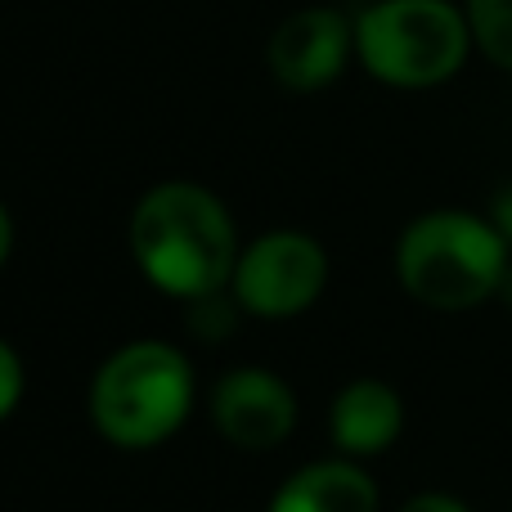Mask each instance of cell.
Wrapping results in <instances>:
<instances>
[{"label":"cell","mask_w":512,"mask_h":512,"mask_svg":"<svg viewBox=\"0 0 512 512\" xmlns=\"http://www.w3.org/2000/svg\"><path fill=\"white\" fill-rule=\"evenodd\" d=\"M378 486L355 459H319L297 468L270 495L265 512H378Z\"/></svg>","instance_id":"obj_9"},{"label":"cell","mask_w":512,"mask_h":512,"mask_svg":"<svg viewBox=\"0 0 512 512\" xmlns=\"http://www.w3.org/2000/svg\"><path fill=\"white\" fill-rule=\"evenodd\" d=\"M472 41L495 68L512 72V0H463Z\"/></svg>","instance_id":"obj_10"},{"label":"cell","mask_w":512,"mask_h":512,"mask_svg":"<svg viewBox=\"0 0 512 512\" xmlns=\"http://www.w3.org/2000/svg\"><path fill=\"white\" fill-rule=\"evenodd\" d=\"M328 252L301 230H270L239 252L230 292L243 315L292 319L324 297Z\"/></svg>","instance_id":"obj_5"},{"label":"cell","mask_w":512,"mask_h":512,"mask_svg":"<svg viewBox=\"0 0 512 512\" xmlns=\"http://www.w3.org/2000/svg\"><path fill=\"white\" fill-rule=\"evenodd\" d=\"M243 306L234 301V292H207V297L189 301V328H194V337H203V342H225V337L234 333V324H239Z\"/></svg>","instance_id":"obj_11"},{"label":"cell","mask_w":512,"mask_h":512,"mask_svg":"<svg viewBox=\"0 0 512 512\" xmlns=\"http://www.w3.org/2000/svg\"><path fill=\"white\" fill-rule=\"evenodd\" d=\"M512 248L504 234L477 212H427L409 221L396 243L400 288L427 310H472L499 297Z\"/></svg>","instance_id":"obj_3"},{"label":"cell","mask_w":512,"mask_h":512,"mask_svg":"<svg viewBox=\"0 0 512 512\" xmlns=\"http://www.w3.org/2000/svg\"><path fill=\"white\" fill-rule=\"evenodd\" d=\"M198 382L180 346L135 337L117 346L90 378V423L117 450H158L194 414Z\"/></svg>","instance_id":"obj_2"},{"label":"cell","mask_w":512,"mask_h":512,"mask_svg":"<svg viewBox=\"0 0 512 512\" xmlns=\"http://www.w3.org/2000/svg\"><path fill=\"white\" fill-rule=\"evenodd\" d=\"M239 230L225 203L203 185H153L131 212V256L158 292L198 301L225 292L239 265Z\"/></svg>","instance_id":"obj_1"},{"label":"cell","mask_w":512,"mask_h":512,"mask_svg":"<svg viewBox=\"0 0 512 512\" xmlns=\"http://www.w3.org/2000/svg\"><path fill=\"white\" fill-rule=\"evenodd\" d=\"M212 423L234 450L265 454L297 427V396L274 369L239 364L212 387Z\"/></svg>","instance_id":"obj_6"},{"label":"cell","mask_w":512,"mask_h":512,"mask_svg":"<svg viewBox=\"0 0 512 512\" xmlns=\"http://www.w3.org/2000/svg\"><path fill=\"white\" fill-rule=\"evenodd\" d=\"M472 27L454 0H378L355 18V59L396 90H432L468 63Z\"/></svg>","instance_id":"obj_4"},{"label":"cell","mask_w":512,"mask_h":512,"mask_svg":"<svg viewBox=\"0 0 512 512\" xmlns=\"http://www.w3.org/2000/svg\"><path fill=\"white\" fill-rule=\"evenodd\" d=\"M405 432V400L396 387L378 378H355L333 396L328 409V436L342 459H378Z\"/></svg>","instance_id":"obj_8"},{"label":"cell","mask_w":512,"mask_h":512,"mask_svg":"<svg viewBox=\"0 0 512 512\" xmlns=\"http://www.w3.org/2000/svg\"><path fill=\"white\" fill-rule=\"evenodd\" d=\"M499 297H504V301H508V306H512V265H508V274H504V283H499Z\"/></svg>","instance_id":"obj_16"},{"label":"cell","mask_w":512,"mask_h":512,"mask_svg":"<svg viewBox=\"0 0 512 512\" xmlns=\"http://www.w3.org/2000/svg\"><path fill=\"white\" fill-rule=\"evenodd\" d=\"M355 50V23L342 9H297L292 18H283L279 32L270 36V63L274 81L288 90H324L328 81L342 77L346 59Z\"/></svg>","instance_id":"obj_7"},{"label":"cell","mask_w":512,"mask_h":512,"mask_svg":"<svg viewBox=\"0 0 512 512\" xmlns=\"http://www.w3.org/2000/svg\"><path fill=\"white\" fill-rule=\"evenodd\" d=\"M9 252H14V221H9L5 203H0V265L9 261Z\"/></svg>","instance_id":"obj_15"},{"label":"cell","mask_w":512,"mask_h":512,"mask_svg":"<svg viewBox=\"0 0 512 512\" xmlns=\"http://www.w3.org/2000/svg\"><path fill=\"white\" fill-rule=\"evenodd\" d=\"M23 387H27L23 360H18V351L5 342V337H0V423H5V418L18 409V400H23Z\"/></svg>","instance_id":"obj_12"},{"label":"cell","mask_w":512,"mask_h":512,"mask_svg":"<svg viewBox=\"0 0 512 512\" xmlns=\"http://www.w3.org/2000/svg\"><path fill=\"white\" fill-rule=\"evenodd\" d=\"M400 512H472L463 499L454 495H441V490H427V495H414L400 504Z\"/></svg>","instance_id":"obj_13"},{"label":"cell","mask_w":512,"mask_h":512,"mask_svg":"<svg viewBox=\"0 0 512 512\" xmlns=\"http://www.w3.org/2000/svg\"><path fill=\"white\" fill-rule=\"evenodd\" d=\"M490 225H495L499 234H504V243L512 248V185L499 189L495 203H490Z\"/></svg>","instance_id":"obj_14"}]
</instances>
